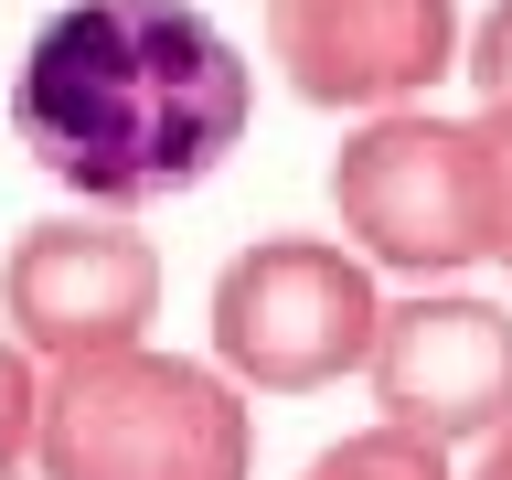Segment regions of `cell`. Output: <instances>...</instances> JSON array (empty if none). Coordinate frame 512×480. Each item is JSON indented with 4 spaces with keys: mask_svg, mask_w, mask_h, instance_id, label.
<instances>
[{
    "mask_svg": "<svg viewBox=\"0 0 512 480\" xmlns=\"http://www.w3.org/2000/svg\"><path fill=\"white\" fill-rule=\"evenodd\" d=\"M256 64L192 0H64L11 64V139L96 214L214 182L246 150Z\"/></svg>",
    "mask_w": 512,
    "mask_h": 480,
    "instance_id": "cell-1",
    "label": "cell"
},
{
    "mask_svg": "<svg viewBox=\"0 0 512 480\" xmlns=\"http://www.w3.org/2000/svg\"><path fill=\"white\" fill-rule=\"evenodd\" d=\"M43 480H256V395L182 352L43 363Z\"/></svg>",
    "mask_w": 512,
    "mask_h": 480,
    "instance_id": "cell-2",
    "label": "cell"
},
{
    "mask_svg": "<svg viewBox=\"0 0 512 480\" xmlns=\"http://www.w3.org/2000/svg\"><path fill=\"white\" fill-rule=\"evenodd\" d=\"M331 214L342 246L395 267V278H470L491 267V139L480 118H438L416 107H374L331 150Z\"/></svg>",
    "mask_w": 512,
    "mask_h": 480,
    "instance_id": "cell-3",
    "label": "cell"
},
{
    "mask_svg": "<svg viewBox=\"0 0 512 480\" xmlns=\"http://www.w3.org/2000/svg\"><path fill=\"white\" fill-rule=\"evenodd\" d=\"M374 320V256H352L342 235H256L214 267V299H203L214 363L246 395H320L363 374Z\"/></svg>",
    "mask_w": 512,
    "mask_h": 480,
    "instance_id": "cell-4",
    "label": "cell"
},
{
    "mask_svg": "<svg viewBox=\"0 0 512 480\" xmlns=\"http://www.w3.org/2000/svg\"><path fill=\"white\" fill-rule=\"evenodd\" d=\"M160 320V246L118 214H43L0 256V331L32 363H86V352H128Z\"/></svg>",
    "mask_w": 512,
    "mask_h": 480,
    "instance_id": "cell-5",
    "label": "cell"
},
{
    "mask_svg": "<svg viewBox=\"0 0 512 480\" xmlns=\"http://www.w3.org/2000/svg\"><path fill=\"white\" fill-rule=\"evenodd\" d=\"M363 384L395 427L438 448H480L512 416V299H480L459 278H427L406 299H384Z\"/></svg>",
    "mask_w": 512,
    "mask_h": 480,
    "instance_id": "cell-6",
    "label": "cell"
},
{
    "mask_svg": "<svg viewBox=\"0 0 512 480\" xmlns=\"http://www.w3.org/2000/svg\"><path fill=\"white\" fill-rule=\"evenodd\" d=\"M267 11V64L288 75L299 107L374 118L459 75V0H256Z\"/></svg>",
    "mask_w": 512,
    "mask_h": 480,
    "instance_id": "cell-7",
    "label": "cell"
},
{
    "mask_svg": "<svg viewBox=\"0 0 512 480\" xmlns=\"http://www.w3.org/2000/svg\"><path fill=\"white\" fill-rule=\"evenodd\" d=\"M299 480H459V448H438V438H416V427H395V416H374V427L331 438Z\"/></svg>",
    "mask_w": 512,
    "mask_h": 480,
    "instance_id": "cell-8",
    "label": "cell"
},
{
    "mask_svg": "<svg viewBox=\"0 0 512 480\" xmlns=\"http://www.w3.org/2000/svg\"><path fill=\"white\" fill-rule=\"evenodd\" d=\"M32 448H43V363L0 331V480H32Z\"/></svg>",
    "mask_w": 512,
    "mask_h": 480,
    "instance_id": "cell-9",
    "label": "cell"
},
{
    "mask_svg": "<svg viewBox=\"0 0 512 480\" xmlns=\"http://www.w3.org/2000/svg\"><path fill=\"white\" fill-rule=\"evenodd\" d=\"M459 75H470L480 107H512V0H491L470 22V43H459Z\"/></svg>",
    "mask_w": 512,
    "mask_h": 480,
    "instance_id": "cell-10",
    "label": "cell"
},
{
    "mask_svg": "<svg viewBox=\"0 0 512 480\" xmlns=\"http://www.w3.org/2000/svg\"><path fill=\"white\" fill-rule=\"evenodd\" d=\"M480 139H491V267L512 278V107H480Z\"/></svg>",
    "mask_w": 512,
    "mask_h": 480,
    "instance_id": "cell-11",
    "label": "cell"
},
{
    "mask_svg": "<svg viewBox=\"0 0 512 480\" xmlns=\"http://www.w3.org/2000/svg\"><path fill=\"white\" fill-rule=\"evenodd\" d=\"M459 480H512V416H502V427H491V438L470 448V459H459Z\"/></svg>",
    "mask_w": 512,
    "mask_h": 480,
    "instance_id": "cell-12",
    "label": "cell"
}]
</instances>
